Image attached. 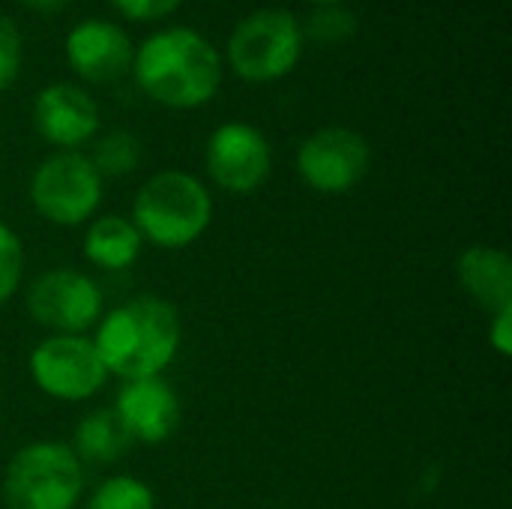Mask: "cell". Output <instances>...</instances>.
<instances>
[{
	"label": "cell",
	"mask_w": 512,
	"mask_h": 509,
	"mask_svg": "<svg viewBox=\"0 0 512 509\" xmlns=\"http://www.w3.org/2000/svg\"><path fill=\"white\" fill-rule=\"evenodd\" d=\"M138 90L162 108L192 111L216 99L222 87V54L195 27H162L132 57Z\"/></svg>",
	"instance_id": "cell-1"
},
{
	"label": "cell",
	"mask_w": 512,
	"mask_h": 509,
	"mask_svg": "<svg viewBox=\"0 0 512 509\" xmlns=\"http://www.w3.org/2000/svg\"><path fill=\"white\" fill-rule=\"evenodd\" d=\"M183 342L180 312L153 294L132 297L96 324V354L108 375L120 381L159 378L174 363Z\"/></svg>",
	"instance_id": "cell-2"
},
{
	"label": "cell",
	"mask_w": 512,
	"mask_h": 509,
	"mask_svg": "<svg viewBox=\"0 0 512 509\" xmlns=\"http://www.w3.org/2000/svg\"><path fill=\"white\" fill-rule=\"evenodd\" d=\"M132 225L156 249H186L198 243L213 222V195L201 177L165 168L141 183L132 201Z\"/></svg>",
	"instance_id": "cell-3"
},
{
	"label": "cell",
	"mask_w": 512,
	"mask_h": 509,
	"mask_svg": "<svg viewBox=\"0 0 512 509\" xmlns=\"http://www.w3.org/2000/svg\"><path fill=\"white\" fill-rule=\"evenodd\" d=\"M0 495L6 509H75L84 495V465L69 444H24L6 462Z\"/></svg>",
	"instance_id": "cell-4"
},
{
	"label": "cell",
	"mask_w": 512,
	"mask_h": 509,
	"mask_svg": "<svg viewBox=\"0 0 512 509\" xmlns=\"http://www.w3.org/2000/svg\"><path fill=\"white\" fill-rule=\"evenodd\" d=\"M303 24L285 6L249 12L228 36V66L249 84H270L291 75L303 57Z\"/></svg>",
	"instance_id": "cell-5"
},
{
	"label": "cell",
	"mask_w": 512,
	"mask_h": 509,
	"mask_svg": "<svg viewBox=\"0 0 512 509\" xmlns=\"http://www.w3.org/2000/svg\"><path fill=\"white\" fill-rule=\"evenodd\" d=\"M105 180L81 150L48 153L30 177L33 210L57 228L87 225L102 204Z\"/></svg>",
	"instance_id": "cell-6"
},
{
	"label": "cell",
	"mask_w": 512,
	"mask_h": 509,
	"mask_svg": "<svg viewBox=\"0 0 512 509\" xmlns=\"http://www.w3.org/2000/svg\"><path fill=\"white\" fill-rule=\"evenodd\" d=\"M27 315L60 336H84L90 327L99 324L105 297L96 279L81 270L57 267L36 276L27 288Z\"/></svg>",
	"instance_id": "cell-7"
},
{
	"label": "cell",
	"mask_w": 512,
	"mask_h": 509,
	"mask_svg": "<svg viewBox=\"0 0 512 509\" xmlns=\"http://www.w3.org/2000/svg\"><path fill=\"white\" fill-rule=\"evenodd\" d=\"M30 378L48 399L87 402L102 393L108 372L87 336H45L30 351Z\"/></svg>",
	"instance_id": "cell-8"
},
{
	"label": "cell",
	"mask_w": 512,
	"mask_h": 509,
	"mask_svg": "<svg viewBox=\"0 0 512 509\" xmlns=\"http://www.w3.org/2000/svg\"><path fill=\"white\" fill-rule=\"evenodd\" d=\"M372 168L369 141L348 126H324L297 150L300 180L321 195H345L366 180Z\"/></svg>",
	"instance_id": "cell-9"
},
{
	"label": "cell",
	"mask_w": 512,
	"mask_h": 509,
	"mask_svg": "<svg viewBox=\"0 0 512 509\" xmlns=\"http://www.w3.org/2000/svg\"><path fill=\"white\" fill-rule=\"evenodd\" d=\"M204 165L219 189L231 195H252L273 174V147L258 126L246 120H228L210 132Z\"/></svg>",
	"instance_id": "cell-10"
},
{
	"label": "cell",
	"mask_w": 512,
	"mask_h": 509,
	"mask_svg": "<svg viewBox=\"0 0 512 509\" xmlns=\"http://www.w3.org/2000/svg\"><path fill=\"white\" fill-rule=\"evenodd\" d=\"M33 126L54 150H81L102 129L96 99L69 81L42 87L33 99Z\"/></svg>",
	"instance_id": "cell-11"
},
{
	"label": "cell",
	"mask_w": 512,
	"mask_h": 509,
	"mask_svg": "<svg viewBox=\"0 0 512 509\" xmlns=\"http://www.w3.org/2000/svg\"><path fill=\"white\" fill-rule=\"evenodd\" d=\"M132 444L159 447L180 429V396L165 375L123 381L111 408Z\"/></svg>",
	"instance_id": "cell-12"
},
{
	"label": "cell",
	"mask_w": 512,
	"mask_h": 509,
	"mask_svg": "<svg viewBox=\"0 0 512 509\" xmlns=\"http://www.w3.org/2000/svg\"><path fill=\"white\" fill-rule=\"evenodd\" d=\"M63 54L81 81L108 84L132 69L135 45L120 24L105 18H84L66 33Z\"/></svg>",
	"instance_id": "cell-13"
},
{
	"label": "cell",
	"mask_w": 512,
	"mask_h": 509,
	"mask_svg": "<svg viewBox=\"0 0 512 509\" xmlns=\"http://www.w3.org/2000/svg\"><path fill=\"white\" fill-rule=\"evenodd\" d=\"M456 282L489 318L512 306V261L504 249L468 246L456 258Z\"/></svg>",
	"instance_id": "cell-14"
},
{
	"label": "cell",
	"mask_w": 512,
	"mask_h": 509,
	"mask_svg": "<svg viewBox=\"0 0 512 509\" xmlns=\"http://www.w3.org/2000/svg\"><path fill=\"white\" fill-rule=\"evenodd\" d=\"M141 249H144V237L138 234L129 216L120 213L93 216L84 228L81 252L93 267L105 273L129 270L141 258Z\"/></svg>",
	"instance_id": "cell-15"
},
{
	"label": "cell",
	"mask_w": 512,
	"mask_h": 509,
	"mask_svg": "<svg viewBox=\"0 0 512 509\" xmlns=\"http://www.w3.org/2000/svg\"><path fill=\"white\" fill-rule=\"evenodd\" d=\"M132 438L120 426L111 408H96L75 423L69 450L81 465H114L126 456Z\"/></svg>",
	"instance_id": "cell-16"
},
{
	"label": "cell",
	"mask_w": 512,
	"mask_h": 509,
	"mask_svg": "<svg viewBox=\"0 0 512 509\" xmlns=\"http://www.w3.org/2000/svg\"><path fill=\"white\" fill-rule=\"evenodd\" d=\"M141 156H144V147H141V141H138L135 132H129V129H111V132H105V135H99L93 141L90 162L99 171V177L108 180V177H126V174H132L141 165Z\"/></svg>",
	"instance_id": "cell-17"
},
{
	"label": "cell",
	"mask_w": 512,
	"mask_h": 509,
	"mask_svg": "<svg viewBox=\"0 0 512 509\" xmlns=\"http://www.w3.org/2000/svg\"><path fill=\"white\" fill-rule=\"evenodd\" d=\"M87 509H156V492L141 477L114 474L93 489Z\"/></svg>",
	"instance_id": "cell-18"
},
{
	"label": "cell",
	"mask_w": 512,
	"mask_h": 509,
	"mask_svg": "<svg viewBox=\"0 0 512 509\" xmlns=\"http://www.w3.org/2000/svg\"><path fill=\"white\" fill-rule=\"evenodd\" d=\"M357 33V15L342 6V3H330V6H315L303 24V36L321 42V45H342L351 42Z\"/></svg>",
	"instance_id": "cell-19"
},
{
	"label": "cell",
	"mask_w": 512,
	"mask_h": 509,
	"mask_svg": "<svg viewBox=\"0 0 512 509\" xmlns=\"http://www.w3.org/2000/svg\"><path fill=\"white\" fill-rule=\"evenodd\" d=\"M24 279V243L21 237L0 222V306H6Z\"/></svg>",
	"instance_id": "cell-20"
},
{
	"label": "cell",
	"mask_w": 512,
	"mask_h": 509,
	"mask_svg": "<svg viewBox=\"0 0 512 509\" xmlns=\"http://www.w3.org/2000/svg\"><path fill=\"white\" fill-rule=\"evenodd\" d=\"M21 57H24L21 30L12 18L0 15V93L15 84L21 72Z\"/></svg>",
	"instance_id": "cell-21"
},
{
	"label": "cell",
	"mask_w": 512,
	"mask_h": 509,
	"mask_svg": "<svg viewBox=\"0 0 512 509\" xmlns=\"http://www.w3.org/2000/svg\"><path fill=\"white\" fill-rule=\"evenodd\" d=\"M183 0H111V6L129 21H162L180 9Z\"/></svg>",
	"instance_id": "cell-22"
},
{
	"label": "cell",
	"mask_w": 512,
	"mask_h": 509,
	"mask_svg": "<svg viewBox=\"0 0 512 509\" xmlns=\"http://www.w3.org/2000/svg\"><path fill=\"white\" fill-rule=\"evenodd\" d=\"M489 345L498 357L512 354V306L489 318Z\"/></svg>",
	"instance_id": "cell-23"
},
{
	"label": "cell",
	"mask_w": 512,
	"mask_h": 509,
	"mask_svg": "<svg viewBox=\"0 0 512 509\" xmlns=\"http://www.w3.org/2000/svg\"><path fill=\"white\" fill-rule=\"evenodd\" d=\"M24 9H33L39 15H57L69 6V0H18Z\"/></svg>",
	"instance_id": "cell-24"
},
{
	"label": "cell",
	"mask_w": 512,
	"mask_h": 509,
	"mask_svg": "<svg viewBox=\"0 0 512 509\" xmlns=\"http://www.w3.org/2000/svg\"><path fill=\"white\" fill-rule=\"evenodd\" d=\"M306 3H312V6H330V3H342V0H306Z\"/></svg>",
	"instance_id": "cell-25"
}]
</instances>
